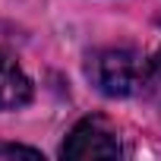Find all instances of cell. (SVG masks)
Masks as SVG:
<instances>
[{"mask_svg":"<svg viewBox=\"0 0 161 161\" xmlns=\"http://www.w3.org/2000/svg\"><path fill=\"white\" fill-rule=\"evenodd\" d=\"M145 73H148V60H142L136 51H126V47H108L89 60L92 86L108 98H130L142 92Z\"/></svg>","mask_w":161,"mask_h":161,"instance_id":"obj_1","label":"cell"},{"mask_svg":"<svg viewBox=\"0 0 161 161\" xmlns=\"http://www.w3.org/2000/svg\"><path fill=\"white\" fill-rule=\"evenodd\" d=\"M120 155V139L114 126L104 117H82L60 145V158L69 161H89V158H117Z\"/></svg>","mask_w":161,"mask_h":161,"instance_id":"obj_2","label":"cell"},{"mask_svg":"<svg viewBox=\"0 0 161 161\" xmlns=\"http://www.w3.org/2000/svg\"><path fill=\"white\" fill-rule=\"evenodd\" d=\"M32 101V82L19 69V63L0 51V111H16Z\"/></svg>","mask_w":161,"mask_h":161,"instance_id":"obj_3","label":"cell"},{"mask_svg":"<svg viewBox=\"0 0 161 161\" xmlns=\"http://www.w3.org/2000/svg\"><path fill=\"white\" fill-rule=\"evenodd\" d=\"M161 89V54L155 60H148V73H145V89L142 92H155Z\"/></svg>","mask_w":161,"mask_h":161,"instance_id":"obj_4","label":"cell"},{"mask_svg":"<svg viewBox=\"0 0 161 161\" xmlns=\"http://www.w3.org/2000/svg\"><path fill=\"white\" fill-rule=\"evenodd\" d=\"M13 155H25V158H41V152L29 148V145H0V158H13Z\"/></svg>","mask_w":161,"mask_h":161,"instance_id":"obj_5","label":"cell"}]
</instances>
